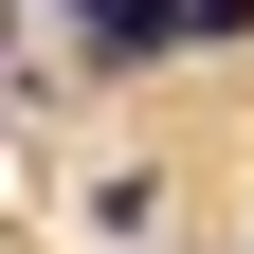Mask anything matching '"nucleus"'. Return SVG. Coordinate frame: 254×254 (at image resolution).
I'll return each mask as SVG.
<instances>
[{
    "mask_svg": "<svg viewBox=\"0 0 254 254\" xmlns=\"http://www.w3.org/2000/svg\"><path fill=\"white\" fill-rule=\"evenodd\" d=\"M55 18H73V37H91V73H164V55L200 37L182 0H55Z\"/></svg>",
    "mask_w": 254,
    "mask_h": 254,
    "instance_id": "1",
    "label": "nucleus"
},
{
    "mask_svg": "<svg viewBox=\"0 0 254 254\" xmlns=\"http://www.w3.org/2000/svg\"><path fill=\"white\" fill-rule=\"evenodd\" d=\"M182 18H200V37H254V0H182Z\"/></svg>",
    "mask_w": 254,
    "mask_h": 254,
    "instance_id": "2",
    "label": "nucleus"
}]
</instances>
